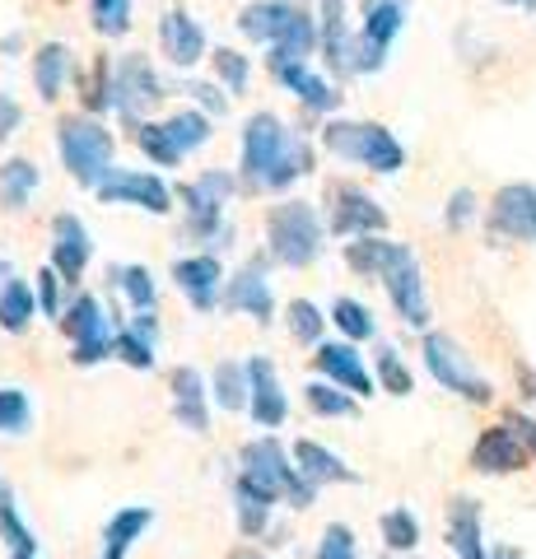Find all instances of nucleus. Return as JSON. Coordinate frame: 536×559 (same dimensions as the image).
I'll return each mask as SVG.
<instances>
[{
  "instance_id": "22",
  "label": "nucleus",
  "mask_w": 536,
  "mask_h": 559,
  "mask_svg": "<svg viewBox=\"0 0 536 559\" xmlns=\"http://www.w3.org/2000/svg\"><path fill=\"white\" fill-rule=\"evenodd\" d=\"M224 308L229 312H248V318L257 322H271V285H266V271L262 266H243L234 280H229V289H224Z\"/></svg>"
},
{
  "instance_id": "47",
  "label": "nucleus",
  "mask_w": 536,
  "mask_h": 559,
  "mask_svg": "<svg viewBox=\"0 0 536 559\" xmlns=\"http://www.w3.org/2000/svg\"><path fill=\"white\" fill-rule=\"evenodd\" d=\"M318 559H355V532L345 522H332L318 540Z\"/></svg>"
},
{
  "instance_id": "12",
  "label": "nucleus",
  "mask_w": 536,
  "mask_h": 559,
  "mask_svg": "<svg viewBox=\"0 0 536 559\" xmlns=\"http://www.w3.org/2000/svg\"><path fill=\"white\" fill-rule=\"evenodd\" d=\"M164 98V84L154 75V66L145 57H122L112 70V108L135 121V108H150V103Z\"/></svg>"
},
{
  "instance_id": "55",
  "label": "nucleus",
  "mask_w": 536,
  "mask_h": 559,
  "mask_svg": "<svg viewBox=\"0 0 536 559\" xmlns=\"http://www.w3.org/2000/svg\"><path fill=\"white\" fill-rule=\"evenodd\" d=\"M103 559H122V555H112V550H103Z\"/></svg>"
},
{
  "instance_id": "2",
  "label": "nucleus",
  "mask_w": 536,
  "mask_h": 559,
  "mask_svg": "<svg viewBox=\"0 0 536 559\" xmlns=\"http://www.w3.org/2000/svg\"><path fill=\"white\" fill-rule=\"evenodd\" d=\"M266 242H271V257L281 261V266L299 271L322 252V219L313 215V205H303V201L275 205L271 219H266Z\"/></svg>"
},
{
  "instance_id": "8",
  "label": "nucleus",
  "mask_w": 536,
  "mask_h": 559,
  "mask_svg": "<svg viewBox=\"0 0 536 559\" xmlns=\"http://www.w3.org/2000/svg\"><path fill=\"white\" fill-rule=\"evenodd\" d=\"M425 369L434 373L439 388L457 392V396H466V401H490V396H495V392H490V382L480 378L472 364H466L462 345H457V341H448V336H434V331L425 336Z\"/></svg>"
},
{
  "instance_id": "44",
  "label": "nucleus",
  "mask_w": 536,
  "mask_h": 559,
  "mask_svg": "<svg viewBox=\"0 0 536 559\" xmlns=\"http://www.w3.org/2000/svg\"><path fill=\"white\" fill-rule=\"evenodd\" d=\"M117 359L131 369H154V341H145L141 331H117Z\"/></svg>"
},
{
  "instance_id": "54",
  "label": "nucleus",
  "mask_w": 536,
  "mask_h": 559,
  "mask_svg": "<svg viewBox=\"0 0 536 559\" xmlns=\"http://www.w3.org/2000/svg\"><path fill=\"white\" fill-rule=\"evenodd\" d=\"M486 559H523V555H517V550H509V546H504V550H490Z\"/></svg>"
},
{
  "instance_id": "43",
  "label": "nucleus",
  "mask_w": 536,
  "mask_h": 559,
  "mask_svg": "<svg viewBox=\"0 0 536 559\" xmlns=\"http://www.w3.org/2000/svg\"><path fill=\"white\" fill-rule=\"evenodd\" d=\"M322 326H326V318L318 312V304H308V299H294L289 304V331L299 336L303 345H313L318 336H322Z\"/></svg>"
},
{
  "instance_id": "42",
  "label": "nucleus",
  "mask_w": 536,
  "mask_h": 559,
  "mask_svg": "<svg viewBox=\"0 0 536 559\" xmlns=\"http://www.w3.org/2000/svg\"><path fill=\"white\" fill-rule=\"evenodd\" d=\"M117 280H122V289H127V299H131L135 312H154V280H150L145 266H122Z\"/></svg>"
},
{
  "instance_id": "56",
  "label": "nucleus",
  "mask_w": 536,
  "mask_h": 559,
  "mask_svg": "<svg viewBox=\"0 0 536 559\" xmlns=\"http://www.w3.org/2000/svg\"><path fill=\"white\" fill-rule=\"evenodd\" d=\"M0 275H5V266H0ZM0 289H5V280H0Z\"/></svg>"
},
{
  "instance_id": "41",
  "label": "nucleus",
  "mask_w": 536,
  "mask_h": 559,
  "mask_svg": "<svg viewBox=\"0 0 536 559\" xmlns=\"http://www.w3.org/2000/svg\"><path fill=\"white\" fill-rule=\"evenodd\" d=\"M94 28L103 38H122L131 28V0H94Z\"/></svg>"
},
{
  "instance_id": "15",
  "label": "nucleus",
  "mask_w": 536,
  "mask_h": 559,
  "mask_svg": "<svg viewBox=\"0 0 536 559\" xmlns=\"http://www.w3.org/2000/svg\"><path fill=\"white\" fill-rule=\"evenodd\" d=\"M172 280H178V289L192 299L196 312H211L215 304H224V294H219V261L215 257H182V261H172Z\"/></svg>"
},
{
  "instance_id": "48",
  "label": "nucleus",
  "mask_w": 536,
  "mask_h": 559,
  "mask_svg": "<svg viewBox=\"0 0 536 559\" xmlns=\"http://www.w3.org/2000/svg\"><path fill=\"white\" fill-rule=\"evenodd\" d=\"M57 285H61V275H57V266H47L43 275H38V304H43V312L47 318H57Z\"/></svg>"
},
{
  "instance_id": "6",
  "label": "nucleus",
  "mask_w": 536,
  "mask_h": 559,
  "mask_svg": "<svg viewBox=\"0 0 536 559\" xmlns=\"http://www.w3.org/2000/svg\"><path fill=\"white\" fill-rule=\"evenodd\" d=\"M65 336L75 341V364L80 369H94V364H103L108 355H117V331H112V318L108 308H103L94 294H80V299L71 304V312L61 318Z\"/></svg>"
},
{
  "instance_id": "13",
  "label": "nucleus",
  "mask_w": 536,
  "mask_h": 559,
  "mask_svg": "<svg viewBox=\"0 0 536 559\" xmlns=\"http://www.w3.org/2000/svg\"><path fill=\"white\" fill-rule=\"evenodd\" d=\"M495 234H504L513 242H536V187L532 182H509L499 187V197L490 205Z\"/></svg>"
},
{
  "instance_id": "53",
  "label": "nucleus",
  "mask_w": 536,
  "mask_h": 559,
  "mask_svg": "<svg viewBox=\"0 0 536 559\" xmlns=\"http://www.w3.org/2000/svg\"><path fill=\"white\" fill-rule=\"evenodd\" d=\"M499 5H513V10H532L536 14V0H499Z\"/></svg>"
},
{
  "instance_id": "1",
  "label": "nucleus",
  "mask_w": 536,
  "mask_h": 559,
  "mask_svg": "<svg viewBox=\"0 0 536 559\" xmlns=\"http://www.w3.org/2000/svg\"><path fill=\"white\" fill-rule=\"evenodd\" d=\"M322 145L336 154V159L365 164L373 173H396L406 164V150L392 140V131H383L378 121H332L322 131Z\"/></svg>"
},
{
  "instance_id": "28",
  "label": "nucleus",
  "mask_w": 536,
  "mask_h": 559,
  "mask_svg": "<svg viewBox=\"0 0 536 559\" xmlns=\"http://www.w3.org/2000/svg\"><path fill=\"white\" fill-rule=\"evenodd\" d=\"M345 0H322V47L332 66L341 70H355V38L345 33V14H341Z\"/></svg>"
},
{
  "instance_id": "40",
  "label": "nucleus",
  "mask_w": 536,
  "mask_h": 559,
  "mask_svg": "<svg viewBox=\"0 0 536 559\" xmlns=\"http://www.w3.org/2000/svg\"><path fill=\"white\" fill-rule=\"evenodd\" d=\"M33 419V406H28V392L20 388H0V433H24Z\"/></svg>"
},
{
  "instance_id": "25",
  "label": "nucleus",
  "mask_w": 536,
  "mask_h": 559,
  "mask_svg": "<svg viewBox=\"0 0 536 559\" xmlns=\"http://www.w3.org/2000/svg\"><path fill=\"white\" fill-rule=\"evenodd\" d=\"M294 466H299L313 485H355L359 480V471L345 466L336 452H326L322 443H308V439L294 443Z\"/></svg>"
},
{
  "instance_id": "19",
  "label": "nucleus",
  "mask_w": 536,
  "mask_h": 559,
  "mask_svg": "<svg viewBox=\"0 0 536 559\" xmlns=\"http://www.w3.org/2000/svg\"><path fill=\"white\" fill-rule=\"evenodd\" d=\"M159 43L168 51V61L182 66V70L205 57V33H201V24L187 10H168L164 14V20H159Z\"/></svg>"
},
{
  "instance_id": "27",
  "label": "nucleus",
  "mask_w": 536,
  "mask_h": 559,
  "mask_svg": "<svg viewBox=\"0 0 536 559\" xmlns=\"http://www.w3.org/2000/svg\"><path fill=\"white\" fill-rule=\"evenodd\" d=\"M234 499H238V532H243V536H257V532L266 527V513H271L275 495H271L266 485H257L252 476H238Z\"/></svg>"
},
{
  "instance_id": "45",
  "label": "nucleus",
  "mask_w": 536,
  "mask_h": 559,
  "mask_svg": "<svg viewBox=\"0 0 536 559\" xmlns=\"http://www.w3.org/2000/svg\"><path fill=\"white\" fill-rule=\"evenodd\" d=\"M378 378H383V388L392 392V396H406L415 382H410V369L402 359H396V349H378Z\"/></svg>"
},
{
  "instance_id": "35",
  "label": "nucleus",
  "mask_w": 536,
  "mask_h": 559,
  "mask_svg": "<svg viewBox=\"0 0 536 559\" xmlns=\"http://www.w3.org/2000/svg\"><path fill=\"white\" fill-rule=\"evenodd\" d=\"M0 536L10 540L14 555H38V540H33V532L20 522V513H14V495L5 485H0Z\"/></svg>"
},
{
  "instance_id": "30",
  "label": "nucleus",
  "mask_w": 536,
  "mask_h": 559,
  "mask_svg": "<svg viewBox=\"0 0 536 559\" xmlns=\"http://www.w3.org/2000/svg\"><path fill=\"white\" fill-rule=\"evenodd\" d=\"M33 312H38V299H33L28 280H5V289H0V326L24 331L33 322Z\"/></svg>"
},
{
  "instance_id": "24",
  "label": "nucleus",
  "mask_w": 536,
  "mask_h": 559,
  "mask_svg": "<svg viewBox=\"0 0 536 559\" xmlns=\"http://www.w3.org/2000/svg\"><path fill=\"white\" fill-rule=\"evenodd\" d=\"M172 415H178L182 429L205 433L211 415H205V378L201 369H178L172 373Z\"/></svg>"
},
{
  "instance_id": "18",
  "label": "nucleus",
  "mask_w": 536,
  "mask_h": 559,
  "mask_svg": "<svg viewBox=\"0 0 536 559\" xmlns=\"http://www.w3.org/2000/svg\"><path fill=\"white\" fill-rule=\"evenodd\" d=\"M313 369L326 373V382H336V388L355 392V396H369L373 392V378L365 369V359L355 355V345H318Z\"/></svg>"
},
{
  "instance_id": "31",
  "label": "nucleus",
  "mask_w": 536,
  "mask_h": 559,
  "mask_svg": "<svg viewBox=\"0 0 536 559\" xmlns=\"http://www.w3.org/2000/svg\"><path fill=\"white\" fill-rule=\"evenodd\" d=\"M131 140L150 154L154 164H164V168L182 164V150H178V140L168 135V127H154V121H131Z\"/></svg>"
},
{
  "instance_id": "33",
  "label": "nucleus",
  "mask_w": 536,
  "mask_h": 559,
  "mask_svg": "<svg viewBox=\"0 0 536 559\" xmlns=\"http://www.w3.org/2000/svg\"><path fill=\"white\" fill-rule=\"evenodd\" d=\"M252 392V378H248V364H219L215 369V401L224 411H243Z\"/></svg>"
},
{
  "instance_id": "51",
  "label": "nucleus",
  "mask_w": 536,
  "mask_h": 559,
  "mask_svg": "<svg viewBox=\"0 0 536 559\" xmlns=\"http://www.w3.org/2000/svg\"><path fill=\"white\" fill-rule=\"evenodd\" d=\"M192 94L201 98V108H215V117H224V108H229V103L219 98V90H215V84H196Z\"/></svg>"
},
{
  "instance_id": "38",
  "label": "nucleus",
  "mask_w": 536,
  "mask_h": 559,
  "mask_svg": "<svg viewBox=\"0 0 536 559\" xmlns=\"http://www.w3.org/2000/svg\"><path fill=\"white\" fill-rule=\"evenodd\" d=\"M383 540L392 550H415V546H420V522H415V513L410 509L383 513Z\"/></svg>"
},
{
  "instance_id": "26",
  "label": "nucleus",
  "mask_w": 536,
  "mask_h": 559,
  "mask_svg": "<svg viewBox=\"0 0 536 559\" xmlns=\"http://www.w3.org/2000/svg\"><path fill=\"white\" fill-rule=\"evenodd\" d=\"M448 546L462 559H486V546H480V509L472 499H457L453 513H448Z\"/></svg>"
},
{
  "instance_id": "3",
  "label": "nucleus",
  "mask_w": 536,
  "mask_h": 559,
  "mask_svg": "<svg viewBox=\"0 0 536 559\" xmlns=\"http://www.w3.org/2000/svg\"><path fill=\"white\" fill-rule=\"evenodd\" d=\"M57 150H61V159H65V168H71V178L80 187H98L112 173V135L90 117L61 121L57 127Z\"/></svg>"
},
{
  "instance_id": "10",
  "label": "nucleus",
  "mask_w": 536,
  "mask_h": 559,
  "mask_svg": "<svg viewBox=\"0 0 536 559\" xmlns=\"http://www.w3.org/2000/svg\"><path fill=\"white\" fill-rule=\"evenodd\" d=\"M234 197V178L229 173H201L196 182L182 187V201H187V224H192L196 238H215L219 229V215Z\"/></svg>"
},
{
  "instance_id": "50",
  "label": "nucleus",
  "mask_w": 536,
  "mask_h": 559,
  "mask_svg": "<svg viewBox=\"0 0 536 559\" xmlns=\"http://www.w3.org/2000/svg\"><path fill=\"white\" fill-rule=\"evenodd\" d=\"M14 127H20V108H14V98L0 94V140H5Z\"/></svg>"
},
{
  "instance_id": "4",
  "label": "nucleus",
  "mask_w": 536,
  "mask_h": 559,
  "mask_svg": "<svg viewBox=\"0 0 536 559\" xmlns=\"http://www.w3.org/2000/svg\"><path fill=\"white\" fill-rule=\"evenodd\" d=\"M243 476L266 485L275 499H289L294 509H308V503H313V480H308L299 466H289L285 448L275 439H257L243 448Z\"/></svg>"
},
{
  "instance_id": "23",
  "label": "nucleus",
  "mask_w": 536,
  "mask_h": 559,
  "mask_svg": "<svg viewBox=\"0 0 536 559\" xmlns=\"http://www.w3.org/2000/svg\"><path fill=\"white\" fill-rule=\"evenodd\" d=\"M294 20H299V10L281 5V0H257V5L238 10V33L252 43H281Z\"/></svg>"
},
{
  "instance_id": "46",
  "label": "nucleus",
  "mask_w": 536,
  "mask_h": 559,
  "mask_svg": "<svg viewBox=\"0 0 536 559\" xmlns=\"http://www.w3.org/2000/svg\"><path fill=\"white\" fill-rule=\"evenodd\" d=\"M215 70L224 75V84H229V94H243L248 90V57H238V51L229 47H215Z\"/></svg>"
},
{
  "instance_id": "9",
  "label": "nucleus",
  "mask_w": 536,
  "mask_h": 559,
  "mask_svg": "<svg viewBox=\"0 0 536 559\" xmlns=\"http://www.w3.org/2000/svg\"><path fill=\"white\" fill-rule=\"evenodd\" d=\"M406 24V10H402V0H369L365 5V28H359V38H355V70H383V57H388V47L392 38L402 33Z\"/></svg>"
},
{
  "instance_id": "5",
  "label": "nucleus",
  "mask_w": 536,
  "mask_h": 559,
  "mask_svg": "<svg viewBox=\"0 0 536 559\" xmlns=\"http://www.w3.org/2000/svg\"><path fill=\"white\" fill-rule=\"evenodd\" d=\"M294 140L299 135H289L285 121L275 112H257L248 121L243 127V178H248V187H271L275 182L285 154L294 150Z\"/></svg>"
},
{
  "instance_id": "17",
  "label": "nucleus",
  "mask_w": 536,
  "mask_h": 559,
  "mask_svg": "<svg viewBox=\"0 0 536 559\" xmlns=\"http://www.w3.org/2000/svg\"><path fill=\"white\" fill-rule=\"evenodd\" d=\"M51 266H57V275L71 285V280L84 275V266H90V234H84V224L75 215H57V224H51Z\"/></svg>"
},
{
  "instance_id": "11",
  "label": "nucleus",
  "mask_w": 536,
  "mask_h": 559,
  "mask_svg": "<svg viewBox=\"0 0 536 559\" xmlns=\"http://www.w3.org/2000/svg\"><path fill=\"white\" fill-rule=\"evenodd\" d=\"M388 229V215L373 197H365L359 187H332V234L341 238H369V234H383Z\"/></svg>"
},
{
  "instance_id": "21",
  "label": "nucleus",
  "mask_w": 536,
  "mask_h": 559,
  "mask_svg": "<svg viewBox=\"0 0 536 559\" xmlns=\"http://www.w3.org/2000/svg\"><path fill=\"white\" fill-rule=\"evenodd\" d=\"M271 70H275V80H281L289 94H299V98H303L313 112H332V108H341L336 84L318 80V75H313V70H308L303 61H281V57H271Z\"/></svg>"
},
{
  "instance_id": "16",
  "label": "nucleus",
  "mask_w": 536,
  "mask_h": 559,
  "mask_svg": "<svg viewBox=\"0 0 536 559\" xmlns=\"http://www.w3.org/2000/svg\"><path fill=\"white\" fill-rule=\"evenodd\" d=\"M527 457L523 448V433H517L513 425H499V429H486L480 433V443L472 452V466L486 471V476H504V471H517Z\"/></svg>"
},
{
  "instance_id": "37",
  "label": "nucleus",
  "mask_w": 536,
  "mask_h": 559,
  "mask_svg": "<svg viewBox=\"0 0 536 559\" xmlns=\"http://www.w3.org/2000/svg\"><path fill=\"white\" fill-rule=\"evenodd\" d=\"M303 396H308V406H313L318 415H326V419L355 415V396H345L341 388H332V382H308Z\"/></svg>"
},
{
  "instance_id": "14",
  "label": "nucleus",
  "mask_w": 536,
  "mask_h": 559,
  "mask_svg": "<svg viewBox=\"0 0 536 559\" xmlns=\"http://www.w3.org/2000/svg\"><path fill=\"white\" fill-rule=\"evenodd\" d=\"M98 201H131V205H145L150 215H168L172 210V197L168 187L154 178V173H127V168H112L108 178H103L98 187Z\"/></svg>"
},
{
  "instance_id": "52",
  "label": "nucleus",
  "mask_w": 536,
  "mask_h": 559,
  "mask_svg": "<svg viewBox=\"0 0 536 559\" xmlns=\"http://www.w3.org/2000/svg\"><path fill=\"white\" fill-rule=\"evenodd\" d=\"M513 429L523 433V443H527V448L536 452V425H532V419H513Z\"/></svg>"
},
{
  "instance_id": "29",
  "label": "nucleus",
  "mask_w": 536,
  "mask_h": 559,
  "mask_svg": "<svg viewBox=\"0 0 536 559\" xmlns=\"http://www.w3.org/2000/svg\"><path fill=\"white\" fill-rule=\"evenodd\" d=\"M38 182H43L38 164H33V159H10L5 168H0V205H5V210H24L28 197L38 191Z\"/></svg>"
},
{
  "instance_id": "39",
  "label": "nucleus",
  "mask_w": 536,
  "mask_h": 559,
  "mask_svg": "<svg viewBox=\"0 0 536 559\" xmlns=\"http://www.w3.org/2000/svg\"><path fill=\"white\" fill-rule=\"evenodd\" d=\"M164 127H168V135H172V140H178V150H182V154L211 140V121H205L201 112H178V117H168Z\"/></svg>"
},
{
  "instance_id": "32",
  "label": "nucleus",
  "mask_w": 536,
  "mask_h": 559,
  "mask_svg": "<svg viewBox=\"0 0 536 559\" xmlns=\"http://www.w3.org/2000/svg\"><path fill=\"white\" fill-rule=\"evenodd\" d=\"M65 70H71V51H65L61 43H47V47L38 51V66H33V80H38V94H43L47 103L61 94Z\"/></svg>"
},
{
  "instance_id": "36",
  "label": "nucleus",
  "mask_w": 536,
  "mask_h": 559,
  "mask_svg": "<svg viewBox=\"0 0 536 559\" xmlns=\"http://www.w3.org/2000/svg\"><path fill=\"white\" fill-rule=\"evenodd\" d=\"M332 322H336L350 341H373V331H378L373 312L359 304V299H336V304H332Z\"/></svg>"
},
{
  "instance_id": "34",
  "label": "nucleus",
  "mask_w": 536,
  "mask_h": 559,
  "mask_svg": "<svg viewBox=\"0 0 536 559\" xmlns=\"http://www.w3.org/2000/svg\"><path fill=\"white\" fill-rule=\"evenodd\" d=\"M154 522V513L150 509H122V513H112V522H108V532H103V540H108V550L112 555H127V546L131 540H141V532Z\"/></svg>"
},
{
  "instance_id": "7",
  "label": "nucleus",
  "mask_w": 536,
  "mask_h": 559,
  "mask_svg": "<svg viewBox=\"0 0 536 559\" xmlns=\"http://www.w3.org/2000/svg\"><path fill=\"white\" fill-rule=\"evenodd\" d=\"M378 275H383L388 299H392L396 312H402V322L406 326H429V299H425V280H420V261H415V252L402 248V242H388V257H383V266H378Z\"/></svg>"
},
{
  "instance_id": "20",
  "label": "nucleus",
  "mask_w": 536,
  "mask_h": 559,
  "mask_svg": "<svg viewBox=\"0 0 536 559\" xmlns=\"http://www.w3.org/2000/svg\"><path fill=\"white\" fill-rule=\"evenodd\" d=\"M248 378H252V401H248L252 419H257V425H266V429L285 425L289 401H285V392H281V378H275L271 359H248Z\"/></svg>"
},
{
  "instance_id": "57",
  "label": "nucleus",
  "mask_w": 536,
  "mask_h": 559,
  "mask_svg": "<svg viewBox=\"0 0 536 559\" xmlns=\"http://www.w3.org/2000/svg\"><path fill=\"white\" fill-rule=\"evenodd\" d=\"M14 559H33V555H14Z\"/></svg>"
},
{
  "instance_id": "49",
  "label": "nucleus",
  "mask_w": 536,
  "mask_h": 559,
  "mask_svg": "<svg viewBox=\"0 0 536 559\" xmlns=\"http://www.w3.org/2000/svg\"><path fill=\"white\" fill-rule=\"evenodd\" d=\"M472 215H476V197H472V191H453V201H448V224L462 229Z\"/></svg>"
}]
</instances>
